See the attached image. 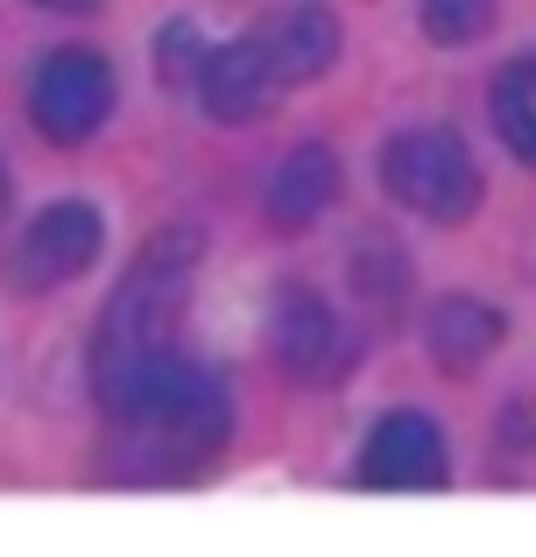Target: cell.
<instances>
[{
  "mask_svg": "<svg viewBox=\"0 0 536 557\" xmlns=\"http://www.w3.org/2000/svg\"><path fill=\"white\" fill-rule=\"evenodd\" d=\"M99 409H107V423L135 445V459H155L163 473L205 466L212 451L226 445V431H234L220 374L184 360L177 346H170L163 360H149L141 374H127L113 395H99Z\"/></svg>",
  "mask_w": 536,
  "mask_h": 557,
  "instance_id": "1",
  "label": "cell"
},
{
  "mask_svg": "<svg viewBox=\"0 0 536 557\" xmlns=\"http://www.w3.org/2000/svg\"><path fill=\"white\" fill-rule=\"evenodd\" d=\"M198 255H205V240H198L191 226H163L135 255L127 283L113 289L107 318H99V332H92V395H113L127 374H141L149 360L170 354V332H177L184 283H191Z\"/></svg>",
  "mask_w": 536,
  "mask_h": 557,
  "instance_id": "2",
  "label": "cell"
},
{
  "mask_svg": "<svg viewBox=\"0 0 536 557\" xmlns=\"http://www.w3.org/2000/svg\"><path fill=\"white\" fill-rule=\"evenodd\" d=\"M382 184H388V198H396L402 212L438 219V226L473 219L481 212V190H487L466 135H452V127H402V135H388Z\"/></svg>",
  "mask_w": 536,
  "mask_h": 557,
  "instance_id": "3",
  "label": "cell"
},
{
  "mask_svg": "<svg viewBox=\"0 0 536 557\" xmlns=\"http://www.w3.org/2000/svg\"><path fill=\"white\" fill-rule=\"evenodd\" d=\"M99 240H107V219L92 212L85 198H64V205H42L22 233H14L8 261H0V283L14 297H42V289H64L71 275L92 269Z\"/></svg>",
  "mask_w": 536,
  "mask_h": 557,
  "instance_id": "4",
  "label": "cell"
},
{
  "mask_svg": "<svg viewBox=\"0 0 536 557\" xmlns=\"http://www.w3.org/2000/svg\"><path fill=\"white\" fill-rule=\"evenodd\" d=\"M113 113V64L99 50H50L28 78V121L57 149H85Z\"/></svg>",
  "mask_w": 536,
  "mask_h": 557,
  "instance_id": "5",
  "label": "cell"
},
{
  "mask_svg": "<svg viewBox=\"0 0 536 557\" xmlns=\"http://www.w3.org/2000/svg\"><path fill=\"white\" fill-rule=\"evenodd\" d=\"M269 346H275V368L289 381H303V388H325V381H339L353 368V332L339 325V311H332L317 289H283L275 297V318H269Z\"/></svg>",
  "mask_w": 536,
  "mask_h": 557,
  "instance_id": "6",
  "label": "cell"
},
{
  "mask_svg": "<svg viewBox=\"0 0 536 557\" xmlns=\"http://www.w3.org/2000/svg\"><path fill=\"white\" fill-rule=\"evenodd\" d=\"M445 473H452L445 466V431L431 417H416V409H388L360 445V480L367 487L410 494V487H438Z\"/></svg>",
  "mask_w": 536,
  "mask_h": 557,
  "instance_id": "7",
  "label": "cell"
},
{
  "mask_svg": "<svg viewBox=\"0 0 536 557\" xmlns=\"http://www.w3.org/2000/svg\"><path fill=\"white\" fill-rule=\"evenodd\" d=\"M198 99H205V113L226 121V127L262 121L275 99H283V78H275L262 36H240V42H226V50H205V64H198Z\"/></svg>",
  "mask_w": 536,
  "mask_h": 557,
  "instance_id": "8",
  "label": "cell"
},
{
  "mask_svg": "<svg viewBox=\"0 0 536 557\" xmlns=\"http://www.w3.org/2000/svg\"><path fill=\"white\" fill-rule=\"evenodd\" d=\"M262 50H269V64H275L283 85L325 78V71L339 64V14H332L325 0H297V8H283L262 28Z\"/></svg>",
  "mask_w": 536,
  "mask_h": 557,
  "instance_id": "9",
  "label": "cell"
},
{
  "mask_svg": "<svg viewBox=\"0 0 536 557\" xmlns=\"http://www.w3.org/2000/svg\"><path fill=\"white\" fill-rule=\"evenodd\" d=\"M332 198H339V156H332L325 141H297L269 177V219L283 233H303V226L325 219Z\"/></svg>",
  "mask_w": 536,
  "mask_h": 557,
  "instance_id": "10",
  "label": "cell"
},
{
  "mask_svg": "<svg viewBox=\"0 0 536 557\" xmlns=\"http://www.w3.org/2000/svg\"><path fill=\"white\" fill-rule=\"evenodd\" d=\"M501 332H509L501 311H487L481 297H445L438 311H431V325H424V346H431V360H438L445 374H473V368L495 360Z\"/></svg>",
  "mask_w": 536,
  "mask_h": 557,
  "instance_id": "11",
  "label": "cell"
},
{
  "mask_svg": "<svg viewBox=\"0 0 536 557\" xmlns=\"http://www.w3.org/2000/svg\"><path fill=\"white\" fill-rule=\"evenodd\" d=\"M487 107H495V135L509 141V156H523V163L536 170V57L501 71Z\"/></svg>",
  "mask_w": 536,
  "mask_h": 557,
  "instance_id": "12",
  "label": "cell"
},
{
  "mask_svg": "<svg viewBox=\"0 0 536 557\" xmlns=\"http://www.w3.org/2000/svg\"><path fill=\"white\" fill-rule=\"evenodd\" d=\"M495 28V0H424V36L445 50H466Z\"/></svg>",
  "mask_w": 536,
  "mask_h": 557,
  "instance_id": "13",
  "label": "cell"
},
{
  "mask_svg": "<svg viewBox=\"0 0 536 557\" xmlns=\"http://www.w3.org/2000/svg\"><path fill=\"white\" fill-rule=\"evenodd\" d=\"M198 64H205V42H198V28H163V78L170 85H184V78H191L198 85Z\"/></svg>",
  "mask_w": 536,
  "mask_h": 557,
  "instance_id": "14",
  "label": "cell"
},
{
  "mask_svg": "<svg viewBox=\"0 0 536 557\" xmlns=\"http://www.w3.org/2000/svg\"><path fill=\"white\" fill-rule=\"evenodd\" d=\"M28 8H42V14H92L99 0H28Z\"/></svg>",
  "mask_w": 536,
  "mask_h": 557,
  "instance_id": "15",
  "label": "cell"
},
{
  "mask_svg": "<svg viewBox=\"0 0 536 557\" xmlns=\"http://www.w3.org/2000/svg\"><path fill=\"white\" fill-rule=\"evenodd\" d=\"M0 205H8V163H0Z\"/></svg>",
  "mask_w": 536,
  "mask_h": 557,
  "instance_id": "16",
  "label": "cell"
}]
</instances>
